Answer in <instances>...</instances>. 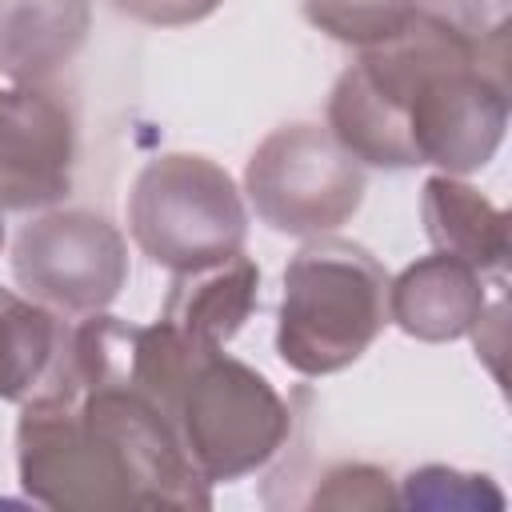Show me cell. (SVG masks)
<instances>
[{
    "instance_id": "17",
    "label": "cell",
    "mask_w": 512,
    "mask_h": 512,
    "mask_svg": "<svg viewBox=\"0 0 512 512\" xmlns=\"http://www.w3.org/2000/svg\"><path fill=\"white\" fill-rule=\"evenodd\" d=\"M224 0H112L116 12L152 24V28H184L208 20Z\"/></svg>"
},
{
    "instance_id": "6",
    "label": "cell",
    "mask_w": 512,
    "mask_h": 512,
    "mask_svg": "<svg viewBox=\"0 0 512 512\" xmlns=\"http://www.w3.org/2000/svg\"><path fill=\"white\" fill-rule=\"evenodd\" d=\"M364 164L328 124H280L244 164V192L256 216L284 236H328L364 204Z\"/></svg>"
},
{
    "instance_id": "9",
    "label": "cell",
    "mask_w": 512,
    "mask_h": 512,
    "mask_svg": "<svg viewBox=\"0 0 512 512\" xmlns=\"http://www.w3.org/2000/svg\"><path fill=\"white\" fill-rule=\"evenodd\" d=\"M484 312L488 292L480 272L448 252L420 256L388 280V320L412 340L448 344L472 336Z\"/></svg>"
},
{
    "instance_id": "11",
    "label": "cell",
    "mask_w": 512,
    "mask_h": 512,
    "mask_svg": "<svg viewBox=\"0 0 512 512\" xmlns=\"http://www.w3.org/2000/svg\"><path fill=\"white\" fill-rule=\"evenodd\" d=\"M256 288H260V268L244 252L196 268V272H176L172 288L164 296L160 320L180 328L188 340L204 348H224L244 320L256 308Z\"/></svg>"
},
{
    "instance_id": "15",
    "label": "cell",
    "mask_w": 512,
    "mask_h": 512,
    "mask_svg": "<svg viewBox=\"0 0 512 512\" xmlns=\"http://www.w3.org/2000/svg\"><path fill=\"white\" fill-rule=\"evenodd\" d=\"M400 504L408 508H504V496L488 476L456 472L444 464H424L404 476Z\"/></svg>"
},
{
    "instance_id": "1",
    "label": "cell",
    "mask_w": 512,
    "mask_h": 512,
    "mask_svg": "<svg viewBox=\"0 0 512 512\" xmlns=\"http://www.w3.org/2000/svg\"><path fill=\"white\" fill-rule=\"evenodd\" d=\"M508 128V16L468 32L428 8L348 64L328 96V132L372 168L480 172Z\"/></svg>"
},
{
    "instance_id": "2",
    "label": "cell",
    "mask_w": 512,
    "mask_h": 512,
    "mask_svg": "<svg viewBox=\"0 0 512 512\" xmlns=\"http://www.w3.org/2000/svg\"><path fill=\"white\" fill-rule=\"evenodd\" d=\"M16 472L28 500L60 512L208 508L212 484L172 420L128 380H52L16 420Z\"/></svg>"
},
{
    "instance_id": "16",
    "label": "cell",
    "mask_w": 512,
    "mask_h": 512,
    "mask_svg": "<svg viewBox=\"0 0 512 512\" xmlns=\"http://www.w3.org/2000/svg\"><path fill=\"white\" fill-rule=\"evenodd\" d=\"M392 504H400L392 476L364 460L332 464L308 496V508H392Z\"/></svg>"
},
{
    "instance_id": "3",
    "label": "cell",
    "mask_w": 512,
    "mask_h": 512,
    "mask_svg": "<svg viewBox=\"0 0 512 512\" xmlns=\"http://www.w3.org/2000/svg\"><path fill=\"white\" fill-rule=\"evenodd\" d=\"M388 324V272L352 240L312 236L284 268L276 352L300 376L356 364Z\"/></svg>"
},
{
    "instance_id": "13",
    "label": "cell",
    "mask_w": 512,
    "mask_h": 512,
    "mask_svg": "<svg viewBox=\"0 0 512 512\" xmlns=\"http://www.w3.org/2000/svg\"><path fill=\"white\" fill-rule=\"evenodd\" d=\"M68 328L32 296L0 288V400L24 404L60 364Z\"/></svg>"
},
{
    "instance_id": "5",
    "label": "cell",
    "mask_w": 512,
    "mask_h": 512,
    "mask_svg": "<svg viewBox=\"0 0 512 512\" xmlns=\"http://www.w3.org/2000/svg\"><path fill=\"white\" fill-rule=\"evenodd\" d=\"M128 232L152 264L176 276L244 252L248 208L236 180L216 160L164 152L132 180Z\"/></svg>"
},
{
    "instance_id": "10",
    "label": "cell",
    "mask_w": 512,
    "mask_h": 512,
    "mask_svg": "<svg viewBox=\"0 0 512 512\" xmlns=\"http://www.w3.org/2000/svg\"><path fill=\"white\" fill-rule=\"evenodd\" d=\"M92 0H0V76L48 84L84 48Z\"/></svg>"
},
{
    "instance_id": "4",
    "label": "cell",
    "mask_w": 512,
    "mask_h": 512,
    "mask_svg": "<svg viewBox=\"0 0 512 512\" xmlns=\"http://www.w3.org/2000/svg\"><path fill=\"white\" fill-rule=\"evenodd\" d=\"M168 420L208 484H232L268 468L292 436V408L272 380L224 348L196 356Z\"/></svg>"
},
{
    "instance_id": "14",
    "label": "cell",
    "mask_w": 512,
    "mask_h": 512,
    "mask_svg": "<svg viewBox=\"0 0 512 512\" xmlns=\"http://www.w3.org/2000/svg\"><path fill=\"white\" fill-rule=\"evenodd\" d=\"M304 20L356 52L396 40L420 12L416 0H300Z\"/></svg>"
},
{
    "instance_id": "8",
    "label": "cell",
    "mask_w": 512,
    "mask_h": 512,
    "mask_svg": "<svg viewBox=\"0 0 512 512\" xmlns=\"http://www.w3.org/2000/svg\"><path fill=\"white\" fill-rule=\"evenodd\" d=\"M76 120L48 84L0 88V208H52L72 188Z\"/></svg>"
},
{
    "instance_id": "12",
    "label": "cell",
    "mask_w": 512,
    "mask_h": 512,
    "mask_svg": "<svg viewBox=\"0 0 512 512\" xmlns=\"http://www.w3.org/2000/svg\"><path fill=\"white\" fill-rule=\"evenodd\" d=\"M424 232L436 252H448L476 272H500L508 260V212L460 176L436 172L420 188Z\"/></svg>"
},
{
    "instance_id": "18",
    "label": "cell",
    "mask_w": 512,
    "mask_h": 512,
    "mask_svg": "<svg viewBox=\"0 0 512 512\" xmlns=\"http://www.w3.org/2000/svg\"><path fill=\"white\" fill-rule=\"evenodd\" d=\"M0 248H4V208H0Z\"/></svg>"
},
{
    "instance_id": "7",
    "label": "cell",
    "mask_w": 512,
    "mask_h": 512,
    "mask_svg": "<svg viewBox=\"0 0 512 512\" xmlns=\"http://www.w3.org/2000/svg\"><path fill=\"white\" fill-rule=\"evenodd\" d=\"M16 284L64 316L104 312L128 284V244L116 224L84 208H56L12 240Z\"/></svg>"
}]
</instances>
